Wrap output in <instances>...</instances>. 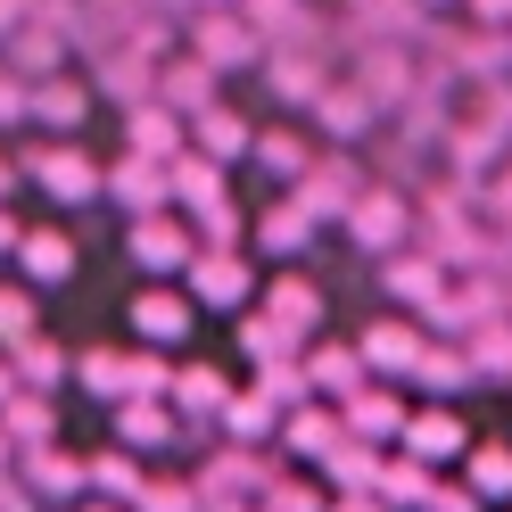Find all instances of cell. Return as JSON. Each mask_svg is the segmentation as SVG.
<instances>
[{
	"label": "cell",
	"instance_id": "1",
	"mask_svg": "<svg viewBox=\"0 0 512 512\" xmlns=\"http://www.w3.org/2000/svg\"><path fill=\"white\" fill-rule=\"evenodd\" d=\"M347 232L364 248H397L405 240V215H397V190H364L356 207H347Z\"/></svg>",
	"mask_w": 512,
	"mask_h": 512
},
{
	"label": "cell",
	"instance_id": "2",
	"mask_svg": "<svg viewBox=\"0 0 512 512\" xmlns=\"http://www.w3.org/2000/svg\"><path fill=\"white\" fill-rule=\"evenodd\" d=\"M215 58H182V67H166V83H157V91H166V100L174 108H190V116H199V108H215Z\"/></svg>",
	"mask_w": 512,
	"mask_h": 512
},
{
	"label": "cell",
	"instance_id": "3",
	"mask_svg": "<svg viewBox=\"0 0 512 512\" xmlns=\"http://www.w3.org/2000/svg\"><path fill=\"white\" fill-rule=\"evenodd\" d=\"M199 58H215V67L256 58V25H240V17H207V25H199Z\"/></svg>",
	"mask_w": 512,
	"mask_h": 512
},
{
	"label": "cell",
	"instance_id": "4",
	"mask_svg": "<svg viewBox=\"0 0 512 512\" xmlns=\"http://www.w3.org/2000/svg\"><path fill=\"white\" fill-rule=\"evenodd\" d=\"M199 298H215V306L248 298V265H240V256H223V248H207L199 256Z\"/></svg>",
	"mask_w": 512,
	"mask_h": 512
},
{
	"label": "cell",
	"instance_id": "5",
	"mask_svg": "<svg viewBox=\"0 0 512 512\" xmlns=\"http://www.w3.org/2000/svg\"><path fill=\"white\" fill-rule=\"evenodd\" d=\"M17 256H25V273H34V281H67V273H75V248L58 240V232H34V240H17Z\"/></svg>",
	"mask_w": 512,
	"mask_h": 512
},
{
	"label": "cell",
	"instance_id": "6",
	"mask_svg": "<svg viewBox=\"0 0 512 512\" xmlns=\"http://www.w3.org/2000/svg\"><path fill=\"white\" fill-rule=\"evenodd\" d=\"M133 323H141L149 339H182V331H190V306H182V298H166V290H149V298L133 306Z\"/></svg>",
	"mask_w": 512,
	"mask_h": 512
},
{
	"label": "cell",
	"instance_id": "7",
	"mask_svg": "<svg viewBox=\"0 0 512 512\" xmlns=\"http://www.w3.org/2000/svg\"><path fill=\"white\" fill-rule=\"evenodd\" d=\"M199 141H207V157H248V124L232 108H199Z\"/></svg>",
	"mask_w": 512,
	"mask_h": 512
},
{
	"label": "cell",
	"instance_id": "8",
	"mask_svg": "<svg viewBox=\"0 0 512 512\" xmlns=\"http://www.w3.org/2000/svg\"><path fill=\"white\" fill-rule=\"evenodd\" d=\"M273 83H281V100H323V58H298V50H281L273 58Z\"/></svg>",
	"mask_w": 512,
	"mask_h": 512
},
{
	"label": "cell",
	"instance_id": "9",
	"mask_svg": "<svg viewBox=\"0 0 512 512\" xmlns=\"http://www.w3.org/2000/svg\"><path fill=\"white\" fill-rule=\"evenodd\" d=\"M141 265H182V256H190V232H182V223H141Z\"/></svg>",
	"mask_w": 512,
	"mask_h": 512
},
{
	"label": "cell",
	"instance_id": "10",
	"mask_svg": "<svg viewBox=\"0 0 512 512\" xmlns=\"http://www.w3.org/2000/svg\"><path fill=\"white\" fill-rule=\"evenodd\" d=\"M364 364H422V347H413L405 323H380V331H364Z\"/></svg>",
	"mask_w": 512,
	"mask_h": 512
},
{
	"label": "cell",
	"instance_id": "11",
	"mask_svg": "<svg viewBox=\"0 0 512 512\" xmlns=\"http://www.w3.org/2000/svg\"><path fill=\"white\" fill-rule=\"evenodd\" d=\"M405 438H413V455H455V446H463V422H455V413H422Z\"/></svg>",
	"mask_w": 512,
	"mask_h": 512
},
{
	"label": "cell",
	"instance_id": "12",
	"mask_svg": "<svg viewBox=\"0 0 512 512\" xmlns=\"http://www.w3.org/2000/svg\"><path fill=\"white\" fill-rule=\"evenodd\" d=\"M471 488L479 496H512V446H479L471 455Z\"/></svg>",
	"mask_w": 512,
	"mask_h": 512
},
{
	"label": "cell",
	"instance_id": "13",
	"mask_svg": "<svg viewBox=\"0 0 512 512\" xmlns=\"http://www.w3.org/2000/svg\"><path fill=\"white\" fill-rule=\"evenodd\" d=\"M347 430H397V397L356 389V397H347Z\"/></svg>",
	"mask_w": 512,
	"mask_h": 512
},
{
	"label": "cell",
	"instance_id": "14",
	"mask_svg": "<svg viewBox=\"0 0 512 512\" xmlns=\"http://www.w3.org/2000/svg\"><path fill=\"white\" fill-rule=\"evenodd\" d=\"M256 157H265L273 174H314V149H306L298 133H265V149H256Z\"/></svg>",
	"mask_w": 512,
	"mask_h": 512
},
{
	"label": "cell",
	"instance_id": "15",
	"mask_svg": "<svg viewBox=\"0 0 512 512\" xmlns=\"http://www.w3.org/2000/svg\"><path fill=\"white\" fill-rule=\"evenodd\" d=\"M389 290H397V298H438V265H413V256H397V265H389Z\"/></svg>",
	"mask_w": 512,
	"mask_h": 512
},
{
	"label": "cell",
	"instance_id": "16",
	"mask_svg": "<svg viewBox=\"0 0 512 512\" xmlns=\"http://www.w3.org/2000/svg\"><path fill=\"white\" fill-rule=\"evenodd\" d=\"M34 174H50L58 190H91V174H83V157H75V149H42V157H34Z\"/></svg>",
	"mask_w": 512,
	"mask_h": 512
},
{
	"label": "cell",
	"instance_id": "17",
	"mask_svg": "<svg viewBox=\"0 0 512 512\" xmlns=\"http://www.w3.org/2000/svg\"><path fill=\"white\" fill-rule=\"evenodd\" d=\"M273 306H281V323H306V331H314V314H323V298H314L306 281H281V290H273Z\"/></svg>",
	"mask_w": 512,
	"mask_h": 512
},
{
	"label": "cell",
	"instance_id": "18",
	"mask_svg": "<svg viewBox=\"0 0 512 512\" xmlns=\"http://www.w3.org/2000/svg\"><path fill=\"white\" fill-rule=\"evenodd\" d=\"M25 479H34L42 496H67V488H75V463H67V455H34V463H25Z\"/></svg>",
	"mask_w": 512,
	"mask_h": 512
},
{
	"label": "cell",
	"instance_id": "19",
	"mask_svg": "<svg viewBox=\"0 0 512 512\" xmlns=\"http://www.w3.org/2000/svg\"><path fill=\"white\" fill-rule=\"evenodd\" d=\"M91 479H100L108 496H133V488H141V471H133V455H100V463H91Z\"/></svg>",
	"mask_w": 512,
	"mask_h": 512
},
{
	"label": "cell",
	"instance_id": "20",
	"mask_svg": "<svg viewBox=\"0 0 512 512\" xmlns=\"http://www.w3.org/2000/svg\"><path fill=\"white\" fill-rule=\"evenodd\" d=\"M75 108H83V91H75V83H50V91H34V116H50V124H75Z\"/></svg>",
	"mask_w": 512,
	"mask_h": 512
},
{
	"label": "cell",
	"instance_id": "21",
	"mask_svg": "<svg viewBox=\"0 0 512 512\" xmlns=\"http://www.w3.org/2000/svg\"><path fill=\"white\" fill-rule=\"evenodd\" d=\"M133 133H141V157H174V149H182V141H174V124H166V116H149V108L133 116Z\"/></svg>",
	"mask_w": 512,
	"mask_h": 512
},
{
	"label": "cell",
	"instance_id": "22",
	"mask_svg": "<svg viewBox=\"0 0 512 512\" xmlns=\"http://www.w3.org/2000/svg\"><path fill=\"white\" fill-rule=\"evenodd\" d=\"M9 438H50V413L34 397H9Z\"/></svg>",
	"mask_w": 512,
	"mask_h": 512
},
{
	"label": "cell",
	"instance_id": "23",
	"mask_svg": "<svg viewBox=\"0 0 512 512\" xmlns=\"http://www.w3.org/2000/svg\"><path fill=\"white\" fill-rule=\"evenodd\" d=\"M479 364H488V372H512V323H488V331H479Z\"/></svg>",
	"mask_w": 512,
	"mask_h": 512
},
{
	"label": "cell",
	"instance_id": "24",
	"mask_svg": "<svg viewBox=\"0 0 512 512\" xmlns=\"http://www.w3.org/2000/svg\"><path fill=\"white\" fill-rule=\"evenodd\" d=\"M17 372H25V380H58V347H34V339H17Z\"/></svg>",
	"mask_w": 512,
	"mask_h": 512
},
{
	"label": "cell",
	"instance_id": "25",
	"mask_svg": "<svg viewBox=\"0 0 512 512\" xmlns=\"http://www.w3.org/2000/svg\"><path fill=\"white\" fill-rule=\"evenodd\" d=\"M124 438H174V422L149 413V405H133V413H124Z\"/></svg>",
	"mask_w": 512,
	"mask_h": 512
},
{
	"label": "cell",
	"instance_id": "26",
	"mask_svg": "<svg viewBox=\"0 0 512 512\" xmlns=\"http://www.w3.org/2000/svg\"><path fill=\"white\" fill-rule=\"evenodd\" d=\"M223 405V380L215 372H190V413H215Z\"/></svg>",
	"mask_w": 512,
	"mask_h": 512
},
{
	"label": "cell",
	"instance_id": "27",
	"mask_svg": "<svg viewBox=\"0 0 512 512\" xmlns=\"http://www.w3.org/2000/svg\"><path fill=\"white\" fill-rule=\"evenodd\" d=\"M83 380H91V389H124V364H116V356H91Z\"/></svg>",
	"mask_w": 512,
	"mask_h": 512
},
{
	"label": "cell",
	"instance_id": "28",
	"mask_svg": "<svg viewBox=\"0 0 512 512\" xmlns=\"http://www.w3.org/2000/svg\"><path fill=\"white\" fill-rule=\"evenodd\" d=\"M290 438L298 446H331V422H323V413H306V422H290Z\"/></svg>",
	"mask_w": 512,
	"mask_h": 512
},
{
	"label": "cell",
	"instance_id": "29",
	"mask_svg": "<svg viewBox=\"0 0 512 512\" xmlns=\"http://www.w3.org/2000/svg\"><path fill=\"white\" fill-rule=\"evenodd\" d=\"M141 504H149V512H190V488H149Z\"/></svg>",
	"mask_w": 512,
	"mask_h": 512
},
{
	"label": "cell",
	"instance_id": "30",
	"mask_svg": "<svg viewBox=\"0 0 512 512\" xmlns=\"http://www.w3.org/2000/svg\"><path fill=\"white\" fill-rule=\"evenodd\" d=\"M347 372H356V356H314V380H331V389H339Z\"/></svg>",
	"mask_w": 512,
	"mask_h": 512
},
{
	"label": "cell",
	"instance_id": "31",
	"mask_svg": "<svg viewBox=\"0 0 512 512\" xmlns=\"http://www.w3.org/2000/svg\"><path fill=\"white\" fill-rule=\"evenodd\" d=\"M273 512H314V496L306 488H273Z\"/></svg>",
	"mask_w": 512,
	"mask_h": 512
},
{
	"label": "cell",
	"instance_id": "32",
	"mask_svg": "<svg viewBox=\"0 0 512 512\" xmlns=\"http://www.w3.org/2000/svg\"><path fill=\"white\" fill-rule=\"evenodd\" d=\"M9 240H17V232H9V215H0V248H9Z\"/></svg>",
	"mask_w": 512,
	"mask_h": 512
},
{
	"label": "cell",
	"instance_id": "33",
	"mask_svg": "<svg viewBox=\"0 0 512 512\" xmlns=\"http://www.w3.org/2000/svg\"><path fill=\"white\" fill-rule=\"evenodd\" d=\"M339 512H380V504H339Z\"/></svg>",
	"mask_w": 512,
	"mask_h": 512
}]
</instances>
